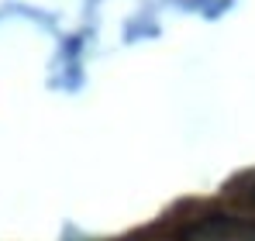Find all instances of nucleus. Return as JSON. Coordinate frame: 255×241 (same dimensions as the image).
I'll use <instances>...</instances> for the list:
<instances>
[{"instance_id":"obj_1","label":"nucleus","mask_w":255,"mask_h":241,"mask_svg":"<svg viewBox=\"0 0 255 241\" xmlns=\"http://www.w3.org/2000/svg\"><path fill=\"white\" fill-rule=\"evenodd\" d=\"M179 241H255V221L235 214H207L179 231Z\"/></svg>"},{"instance_id":"obj_2","label":"nucleus","mask_w":255,"mask_h":241,"mask_svg":"<svg viewBox=\"0 0 255 241\" xmlns=\"http://www.w3.org/2000/svg\"><path fill=\"white\" fill-rule=\"evenodd\" d=\"M245 197H249V203H252V207H255V183H252V190H249Z\"/></svg>"}]
</instances>
